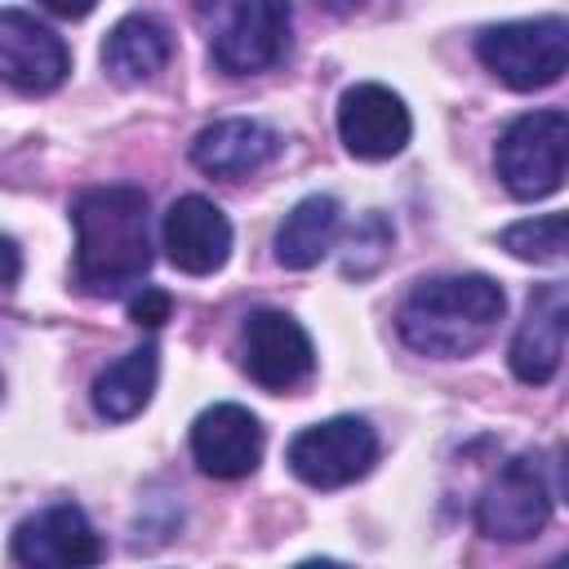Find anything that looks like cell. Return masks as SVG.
Here are the masks:
<instances>
[{"instance_id": "obj_1", "label": "cell", "mask_w": 569, "mask_h": 569, "mask_svg": "<svg viewBox=\"0 0 569 569\" xmlns=\"http://www.w3.org/2000/svg\"><path fill=\"white\" fill-rule=\"evenodd\" d=\"M76 284L93 298H116L151 271V204L142 187H84L71 200Z\"/></svg>"}, {"instance_id": "obj_2", "label": "cell", "mask_w": 569, "mask_h": 569, "mask_svg": "<svg viewBox=\"0 0 569 569\" xmlns=\"http://www.w3.org/2000/svg\"><path fill=\"white\" fill-rule=\"evenodd\" d=\"M502 311H507V293L498 280L480 271L431 276L405 293L396 311V329L405 347H413L418 356L453 360V356H471L476 347H485Z\"/></svg>"}, {"instance_id": "obj_3", "label": "cell", "mask_w": 569, "mask_h": 569, "mask_svg": "<svg viewBox=\"0 0 569 569\" xmlns=\"http://www.w3.org/2000/svg\"><path fill=\"white\" fill-rule=\"evenodd\" d=\"M476 58L520 93L547 89L565 76L569 62V27L565 18H529V22H498L480 31Z\"/></svg>"}, {"instance_id": "obj_4", "label": "cell", "mask_w": 569, "mask_h": 569, "mask_svg": "<svg viewBox=\"0 0 569 569\" xmlns=\"http://www.w3.org/2000/svg\"><path fill=\"white\" fill-rule=\"evenodd\" d=\"M569 116L560 107L516 116L498 138V178L516 200H542L565 182Z\"/></svg>"}, {"instance_id": "obj_5", "label": "cell", "mask_w": 569, "mask_h": 569, "mask_svg": "<svg viewBox=\"0 0 569 569\" xmlns=\"http://www.w3.org/2000/svg\"><path fill=\"white\" fill-rule=\"evenodd\" d=\"M289 471L311 485V489H342L351 480H360L373 462H378V436L365 418H325V422H311L302 427L289 449Z\"/></svg>"}, {"instance_id": "obj_6", "label": "cell", "mask_w": 569, "mask_h": 569, "mask_svg": "<svg viewBox=\"0 0 569 569\" xmlns=\"http://www.w3.org/2000/svg\"><path fill=\"white\" fill-rule=\"evenodd\" d=\"M551 502H556V489L547 480V462L538 453H520L485 485L476 502V525L485 538L529 542L551 520Z\"/></svg>"}, {"instance_id": "obj_7", "label": "cell", "mask_w": 569, "mask_h": 569, "mask_svg": "<svg viewBox=\"0 0 569 569\" xmlns=\"http://www.w3.org/2000/svg\"><path fill=\"white\" fill-rule=\"evenodd\" d=\"M289 40V4L276 0H240L213 9L209 58L227 76H258L280 62Z\"/></svg>"}, {"instance_id": "obj_8", "label": "cell", "mask_w": 569, "mask_h": 569, "mask_svg": "<svg viewBox=\"0 0 569 569\" xmlns=\"http://www.w3.org/2000/svg\"><path fill=\"white\" fill-rule=\"evenodd\" d=\"M240 356L244 373L262 391H293L316 369V347L307 329L284 311H253L240 329Z\"/></svg>"}, {"instance_id": "obj_9", "label": "cell", "mask_w": 569, "mask_h": 569, "mask_svg": "<svg viewBox=\"0 0 569 569\" xmlns=\"http://www.w3.org/2000/svg\"><path fill=\"white\" fill-rule=\"evenodd\" d=\"M102 551L98 529L76 502H53L13 529L18 569H93Z\"/></svg>"}, {"instance_id": "obj_10", "label": "cell", "mask_w": 569, "mask_h": 569, "mask_svg": "<svg viewBox=\"0 0 569 569\" xmlns=\"http://www.w3.org/2000/svg\"><path fill=\"white\" fill-rule=\"evenodd\" d=\"M413 133L409 107L396 89L360 80L338 98V138L356 160H391Z\"/></svg>"}, {"instance_id": "obj_11", "label": "cell", "mask_w": 569, "mask_h": 569, "mask_svg": "<svg viewBox=\"0 0 569 569\" xmlns=\"http://www.w3.org/2000/svg\"><path fill=\"white\" fill-rule=\"evenodd\" d=\"M71 71L62 36L27 9H0V80L18 93H53Z\"/></svg>"}, {"instance_id": "obj_12", "label": "cell", "mask_w": 569, "mask_h": 569, "mask_svg": "<svg viewBox=\"0 0 569 569\" xmlns=\"http://www.w3.org/2000/svg\"><path fill=\"white\" fill-rule=\"evenodd\" d=\"M565 329H569V289L560 280H547L529 293L525 320H520L511 351H507V365L525 387H547L560 373Z\"/></svg>"}, {"instance_id": "obj_13", "label": "cell", "mask_w": 569, "mask_h": 569, "mask_svg": "<svg viewBox=\"0 0 569 569\" xmlns=\"http://www.w3.org/2000/svg\"><path fill=\"white\" fill-rule=\"evenodd\" d=\"M191 458L204 476L240 480L262 458V422L244 405H231V400L209 405L191 422Z\"/></svg>"}, {"instance_id": "obj_14", "label": "cell", "mask_w": 569, "mask_h": 569, "mask_svg": "<svg viewBox=\"0 0 569 569\" xmlns=\"http://www.w3.org/2000/svg\"><path fill=\"white\" fill-rule=\"evenodd\" d=\"M160 240H164L169 262L187 276H213L231 258V222L204 196L173 200L160 222Z\"/></svg>"}, {"instance_id": "obj_15", "label": "cell", "mask_w": 569, "mask_h": 569, "mask_svg": "<svg viewBox=\"0 0 569 569\" xmlns=\"http://www.w3.org/2000/svg\"><path fill=\"white\" fill-rule=\"evenodd\" d=\"M276 151H280L276 129H267L262 120H249V116H227V120H213L196 133L191 164L209 178L240 182V178L258 173L262 164H271Z\"/></svg>"}, {"instance_id": "obj_16", "label": "cell", "mask_w": 569, "mask_h": 569, "mask_svg": "<svg viewBox=\"0 0 569 569\" xmlns=\"http://www.w3.org/2000/svg\"><path fill=\"white\" fill-rule=\"evenodd\" d=\"M169 58H173V36L151 13H124L102 40V67L120 84H142L160 76Z\"/></svg>"}, {"instance_id": "obj_17", "label": "cell", "mask_w": 569, "mask_h": 569, "mask_svg": "<svg viewBox=\"0 0 569 569\" xmlns=\"http://www.w3.org/2000/svg\"><path fill=\"white\" fill-rule=\"evenodd\" d=\"M156 378H160V351H156V342H142V347L124 351L120 360H111L93 378V409L107 422H129L133 413L147 409Z\"/></svg>"}, {"instance_id": "obj_18", "label": "cell", "mask_w": 569, "mask_h": 569, "mask_svg": "<svg viewBox=\"0 0 569 569\" xmlns=\"http://www.w3.org/2000/svg\"><path fill=\"white\" fill-rule=\"evenodd\" d=\"M338 222H342V209L333 196H302L280 231H276V262L289 267V271H307L316 267L329 249H333V236H338Z\"/></svg>"}, {"instance_id": "obj_19", "label": "cell", "mask_w": 569, "mask_h": 569, "mask_svg": "<svg viewBox=\"0 0 569 569\" xmlns=\"http://www.w3.org/2000/svg\"><path fill=\"white\" fill-rule=\"evenodd\" d=\"M498 244L520 262H560L565 258V213H542V218L511 222L498 236Z\"/></svg>"}, {"instance_id": "obj_20", "label": "cell", "mask_w": 569, "mask_h": 569, "mask_svg": "<svg viewBox=\"0 0 569 569\" xmlns=\"http://www.w3.org/2000/svg\"><path fill=\"white\" fill-rule=\"evenodd\" d=\"M391 240H396V231H391V222L382 213L356 218V227L347 231V244H342V276H351V280L373 276L387 262Z\"/></svg>"}, {"instance_id": "obj_21", "label": "cell", "mask_w": 569, "mask_h": 569, "mask_svg": "<svg viewBox=\"0 0 569 569\" xmlns=\"http://www.w3.org/2000/svg\"><path fill=\"white\" fill-rule=\"evenodd\" d=\"M169 311H173V298H169L164 289L142 284V293L129 298V320L142 325V329H160V325L169 320Z\"/></svg>"}, {"instance_id": "obj_22", "label": "cell", "mask_w": 569, "mask_h": 569, "mask_svg": "<svg viewBox=\"0 0 569 569\" xmlns=\"http://www.w3.org/2000/svg\"><path fill=\"white\" fill-rule=\"evenodd\" d=\"M18 276H22V249L9 236H0V289H13Z\"/></svg>"}, {"instance_id": "obj_23", "label": "cell", "mask_w": 569, "mask_h": 569, "mask_svg": "<svg viewBox=\"0 0 569 569\" xmlns=\"http://www.w3.org/2000/svg\"><path fill=\"white\" fill-rule=\"evenodd\" d=\"M293 569H347V565H338V560H325V556H316V560H302V565H293Z\"/></svg>"}, {"instance_id": "obj_24", "label": "cell", "mask_w": 569, "mask_h": 569, "mask_svg": "<svg viewBox=\"0 0 569 569\" xmlns=\"http://www.w3.org/2000/svg\"><path fill=\"white\" fill-rule=\"evenodd\" d=\"M547 569H569V565H565V560H551V565H547Z\"/></svg>"}, {"instance_id": "obj_25", "label": "cell", "mask_w": 569, "mask_h": 569, "mask_svg": "<svg viewBox=\"0 0 569 569\" xmlns=\"http://www.w3.org/2000/svg\"><path fill=\"white\" fill-rule=\"evenodd\" d=\"M0 387H4V382H0Z\"/></svg>"}]
</instances>
